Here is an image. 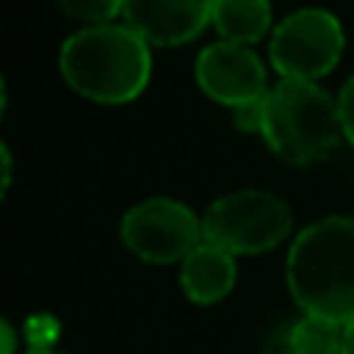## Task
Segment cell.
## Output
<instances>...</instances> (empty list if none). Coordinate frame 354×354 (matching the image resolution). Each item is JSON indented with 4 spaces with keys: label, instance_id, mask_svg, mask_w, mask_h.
<instances>
[{
    "label": "cell",
    "instance_id": "obj_5",
    "mask_svg": "<svg viewBox=\"0 0 354 354\" xmlns=\"http://www.w3.org/2000/svg\"><path fill=\"white\" fill-rule=\"evenodd\" d=\"M345 50V28L330 10L301 6L283 16L270 31L268 56L280 78L317 81L339 66Z\"/></svg>",
    "mask_w": 354,
    "mask_h": 354
},
{
    "label": "cell",
    "instance_id": "obj_2",
    "mask_svg": "<svg viewBox=\"0 0 354 354\" xmlns=\"http://www.w3.org/2000/svg\"><path fill=\"white\" fill-rule=\"evenodd\" d=\"M59 72L75 93L93 103H131L153 78L149 44L128 25H84L66 37Z\"/></svg>",
    "mask_w": 354,
    "mask_h": 354
},
{
    "label": "cell",
    "instance_id": "obj_13",
    "mask_svg": "<svg viewBox=\"0 0 354 354\" xmlns=\"http://www.w3.org/2000/svg\"><path fill=\"white\" fill-rule=\"evenodd\" d=\"M25 336H28L31 348H50V345H53V339L59 336V326H56L53 317H47V314H37V317L28 320V326H25Z\"/></svg>",
    "mask_w": 354,
    "mask_h": 354
},
{
    "label": "cell",
    "instance_id": "obj_12",
    "mask_svg": "<svg viewBox=\"0 0 354 354\" xmlns=\"http://www.w3.org/2000/svg\"><path fill=\"white\" fill-rule=\"evenodd\" d=\"M53 3L84 25H106L109 19L122 16V0H53Z\"/></svg>",
    "mask_w": 354,
    "mask_h": 354
},
{
    "label": "cell",
    "instance_id": "obj_17",
    "mask_svg": "<svg viewBox=\"0 0 354 354\" xmlns=\"http://www.w3.org/2000/svg\"><path fill=\"white\" fill-rule=\"evenodd\" d=\"M342 354H354V320L345 324V345H342Z\"/></svg>",
    "mask_w": 354,
    "mask_h": 354
},
{
    "label": "cell",
    "instance_id": "obj_7",
    "mask_svg": "<svg viewBox=\"0 0 354 354\" xmlns=\"http://www.w3.org/2000/svg\"><path fill=\"white\" fill-rule=\"evenodd\" d=\"M196 84L208 100L221 106L249 109L264 100L268 87V68L258 53L243 44L214 41L196 56Z\"/></svg>",
    "mask_w": 354,
    "mask_h": 354
},
{
    "label": "cell",
    "instance_id": "obj_3",
    "mask_svg": "<svg viewBox=\"0 0 354 354\" xmlns=\"http://www.w3.org/2000/svg\"><path fill=\"white\" fill-rule=\"evenodd\" d=\"M258 134L270 153L289 165L320 162L345 137L339 100L317 81L280 78L258 103Z\"/></svg>",
    "mask_w": 354,
    "mask_h": 354
},
{
    "label": "cell",
    "instance_id": "obj_9",
    "mask_svg": "<svg viewBox=\"0 0 354 354\" xmlns=\"http://www.w3.org/2000/svg\"><path fill=\"white\" fill-rule=\"evenodd\" d=\"M236 283V255L202 239L180 261V289L193 305H214L227 299Z\"/></svg>",
    "mask_w": 354,
    "mask_h": 354
},
{
    "label": "cell",
    "instance_id": "obj_18",
    "mask_svg": "<svg viewBox=\"0 0 354 354\" xmlns=\"http://www.w3.org/2000/svg\"><path fill=\"white\" fill-rule=\"evenodd\" d=\"M28 354H56L53 348H28Z\"/></svg>",
    "mask_w": 354,
    "mask_h": 354
},
{
    "label": "cell",
    "instance_id": "obj_10",
    "mask_svg": "<svg viewBox=\"0 0 354 354\" xmlns=\"http://www.w3.org/2000/svg\"><path fill=\"white\" fill-rule=\"evenodd\" d=\"M270 0H214L212 25L221 41L252 47L270 31Z\"/></svg>",
    "mask_w": 354,
    "mask_h": 354
},
{
    "label": "cell",
    "instance_id": "obj_1",
    "mask_svg": "<svg viewBox=\"0 0 354 354\" xmlns=\"http://www.w3.org/2000/svg\"><path fill=\"white\" fill-rule=\"evenodd\" d=\"M286 283L305 314L354 320V218L330 214L299 230L286 255Z\"/></svg>",
    "mask_w": 354,
    "mask_h": 354
},
{
    "label": "cell",
    "instance_id": "obj_4",
    "mask_svg": "<svg viewBox=\"0 0 354 354\" xmlns=\"http://www.w3.org/2000/svg\"><path fill=\"white\" fill-rule=\"evenodd\" d=\"M292 233V208L268 189H233L202 214V239L230 255H261Z\"/></svg>",
    "mask_w": 354,
    "mask_h": 354
},
{
    "label": "cell",
    "instance_id": "obj_6",
    "mask_svg": "<svg viewBox=\"0 0 354 354\" xmlns=\"http://www.w3.org/2000/svg\"><path fill=\"white\" fill-rule=\"evenodd\" d=\"M122 243L140 261L174 264L202 243V218L189 205L168 196L137 202L122 218Z\"/></svg>",
    "mask_w": 354,
    "mask_h": 354
},
{
    "label": "cell",
    "instance_id": "obj_16",
    "mask_svg": "<svg viewBox=\"0 0 354 354\" xmlns=\"http://www.w3.org/2000/svg\"><path fill=\"white\" fill-rule=\"evenodd\" d=\"M12 183V153L10 147H3V189H10Z\"/></svg>",
    "mask_w": 354,
    "mask_h": 354
},
{
    "label": "cell",
    "instance_id": "obj_11",
    "mask_svg": "<svg viewBox=\"0 0 354 354\" xmlns=\"http://www.w3.org/2000/svg\"><path fill=\"white\" fill-rule=\"evenodd\" d=\"M342 345H345V324L317 317V314H305L286 333L289 354H342Z\"/></svg>",
    "mask_w": 354,
    "mask_h": 354
},
{
    "label": "cell",
    "instance_id": "obj_8",
    "mask_svg": "<svg viewBox=\"0 0 354 354\" xmlns=\"http://www.w3.org/2000/svg\"><path fill=\"white\" fill-rule=\"evenodd\" d=\"M214 0H122V19L149 47L189 44L212 22Z\"/></svg>",
    "mask_w": 354,
    "mask_h": 354
},
{
    "label": "cell",
    "instance_id": "obj_15",
    "mask_svg": "<svg viewBox=\"0 0 354 354\" xmlns=\"http://www.w3.org/2000/svg\"><path fill=\"white\" fill-rule=\"evenodd\" d=\"M0 336H3V348H0V354H16V330H12L10 320L0 324Z\"/></svg>",
    "mask_w": 354,
    "mask_h": 354
},
{
    "label": "cell",
    "instance_id": "obj_14",
    "mask_svg": "<svg viewBox=\"0 0 354 354\" xmlns=\"http://www.w3.org/2000/svg\"><path fill=\"white\" fill-rule=\"evenodd\" d=\"M336 100H339V118H342V134L354 147V75L342 84Z\"/></svg>",
    "mask_w": 354,
    "mask_h": 354
}]
</instances>
